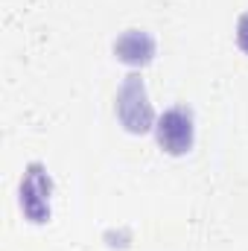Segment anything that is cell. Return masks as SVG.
Masks as SVG:
<instances>
[{"label": "cell", "instance_id": "4", "mask_svg": "<svg viewBox=\"0 0 248 251\" xmlns=\"http://www.w3.org/2000/svg\"><path fill=\"white\" fill-rule=\"evenodd\" d=\"M114 53L125 64H149L155 56V38L143 29H128L114 41Z\"/></svg>", "mask_w": 248, "mask_h": 251}, {"label": "cell", "instance_id": "5", "mask_svg": "<svg viewBox=\"0 0 248 251\" xmlns=\"http://www.w3.org/2000/svg\"><path fill=\"white\" fill-rule=\"evenodd\" d=\"M237 41H240V47L248 53V15H243L240 24H237Z\"/></svg>", "mask_w": 248, "mask_h": 251}, {"label": "cell", "instance_id": "2", "mask_svg": "<svg viewBox=\"0 0 248 251\" xmlns=\"http://www.w3.org/2000/svg\"><path fill=\"white\" fill-rule=\"evenodd\" d=\"M50 193L53 181L41 164H32L21 181V207L32 222H47L50 219Z\"/></svg>", "mask_w": 248, "mask_h": 251}, {"label": "cell", "instance_id": "3", "mask_svg": "<svg viewBox=\"0 0 248 251\" xmlns=\"http://www.w3.org/2000/svg\"><path fill=\"white\" fill-rule=\"evenodd\" d=\"M158 143L170 155H184L193 146V114L187 108H170L158 120Z\"/></svg>", "mask_w": 248, "mask_h": 251}, {"label": "cell", "instance_id": "1", "mask_svg": "<svg viewBox=\"0 0 248 251\" xmlns=\"http://www.w3.org/2000/svg\"><path fill=\"white\" fill-rule=\"evenodd\" d=\"M117 117L120 123L134 131V134H143L152 128V120H155V111L146 100V88H143V79L140 76H125V82L117 91Z\"/></svg>", "mask_w": 248, "mask_h": 251}]
</instances>
